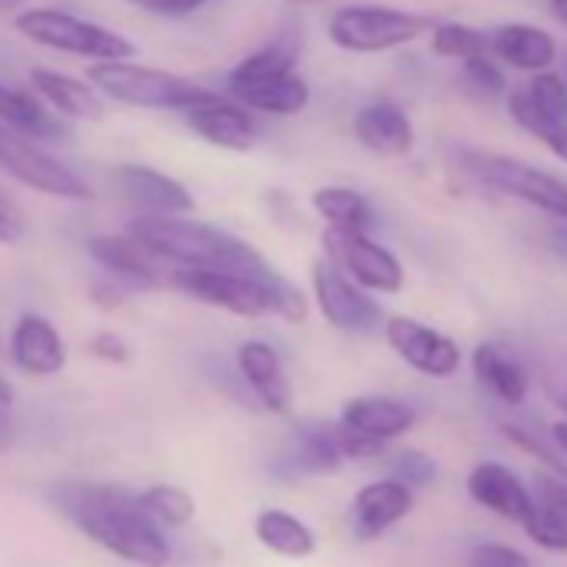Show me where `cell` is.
Segmentation results:
<instances>
[{
    "mask_svg": "<svg viewBox=\"0 0 567 567\" xmlns=\"http://www.w3.org/2000/svg\"><path fill=\"white\" fill-rule=\"evenodd\" d=\"M58 504L104 550L141 567H164L171 560L164 527L144 511L141 494L117 484H68L58 491Z\"/></svg>",
    "mask_w": 567,
    "mask_h": 567,
    "instance_id": "obj_1",
    "label": "cell"
},
{
    "mask_svg": "<svg viewBox=\"0 0 567 567\" xmlns=\"http://www.w3.org/2000/svg\"><path fill=\"white\" fill-rule=\"evenodd\" d=\"M131 234L167 264L184 270H230L260 280L280 277L274 264L244 237L194 217H137L131 224Z\"/></svg>",
    "mask_w": 567,
    "mask_h": 567,
    "instance_id": "obj_2",
    "label": "cell"
},
{
    "mask_svg": "<svg viewBox=\"0 0 567 567\" xmlns=\"http://www.w3.org/2000/svg\"><path fill=\"white\" fill-rule=\"evenodd\" d=\"M171 288H177L181 295H187L207 308H220V311L237 315V318L277 315L288 324L308 321V298L301 295V288H295L288 277L260 280V277L230 274V270H184V267H177Z\"/></svg>",
    "mask_w": 567,
    "mask_h": 567,
    "instance_id": "obj_3",
    "label": "cell"
},
{
    "mask_svg": "<svg viewBox=\"0 0 567 567\" xmlns=\"http://www.w3.org/2000/svg\"><path fill=\"white\" fill-rule=\"evenodd\" d=\"M87 81L97 87V94H104L111 101H121L131 107H151V111H184L187 114L190 107L217 101L214 91H207L187 78H177V74H167L157 68H144L134 61L94 64Z\"/></svg>",
    "mask_w": 567,
    "mask_h": 567,
    "instance_id": "obj_4",
    "label": "cell"
},
{
    "mask_svg": "<svg viewBox=\"0 0 567 567\" xmlns=\"http://www.w3.org/2000/svg\"><path fill=\"white\" fill-rule=\"evenodd\" d=\"M457 164L467 177H474L477 184L504 194V197H514V200H524L550 217H557L560 224H567V184L557 181L554 174L527 164V161H517V157H507V154H494V151H471L464 147L457 154Z\"/></svg>",
    "mask_w": 567,
    "mask_h": 567,
    "instance_id": "obj_5",
    "label": "cell"
},
{
    "mask_svg": "<svg viewBox=\"0 0 567 567\" xmlns=\"http://www.w3.org/2000/svg\"><path fill=\"white\" fill-rule=\"evenodd\" d=\"M14 28L34 41V44H44L51 51H61V54H74V58H87L94 64H104V61H131L137 54V48L111 31V28H101V24H91L71 11H61V8H31V11H21Z\"/></svg>",
    "mask_w": 567,
    "mask_h": 567,
    "instance_id": "obj_6",
    "label": "cell"
},
{
    "mask_svg": "<svg viewBox=\"0 0 567 567\" xmlns=\"http://www.w3.org/2000/svg\"><path fill=\"white\" fill-rule=\"evenodd\" d=\"M427 28L431 21L424 14L381 4H351L328 21V38L334 48L351 54H384L414 44L421 34H427Z\"/></svg>",
    "mask_w": 567,
    "mask_h": 567,
    "instance_id": "obj_7",
    "label": "cell"
},
{
    "mask_svg": "<svg viewBox=\"0 0 567 567\" xmlns=\"http://www.w3.org/2000/svg\"><path fill=\"white\" fill-rule=\"evenodd\" d=\"M321 244H324L328 260L344 277H351L361 291H371V295H398L404 288V267H401V260L384 244L371 240L364 230L328 227Z\"/></svg>",
    "mask_w": 567,
    "mask_h": 567,
    "instance_id": "obj_8",
    "label": "cell"
},
{
    "mask_svg": "<svg viewBox=\"0 0 567 567\" xmlns=\"http://www.w3.org/2000/svg\"><path fill=\"white\" fill-rule=\"evenodd\" d=\"M507 111L520 131L537 137L554 157L567 164V84L554 71L534 74L524 87L507 94Z\"/></svg>",
    "mask_w": 567,
    "mask_h": 567,
    "instance_id": "obj_9",
    "label": "cell"
},
{
    "mask_svg": "<svg viewBox=\"0 0 567 567\" xmlns=\"http://www.w3.org/2000/svg\"><path fill=\"white\" fill-rule=\"evenodd\" d=\"M0 167H4L11 177H18L21 184H28L31 190L51 194V197H64V200H91L94 197L91 184L78 171H71L68 164H61L58 157L41 151L31 137L11 131L4 124H0Z\"/></svg>",
    "mask_w": 567,
    "mask_h": 567,
    "instance_id": "obj_10",
    "label": "cell"
},
{
    "mask_svg": "<svg viewBox=\"0 0 567 567\" xmlns=\"http://www.w3.org/2000/svg\"><path fill=\"white\" fill-rule=\"evenodd\" d=\"M311 284H315V298L318 311L324 321L338 331H371L381 321L378 301L361 291L351 277H344L331 260H315L311 267Z\"/></svg>",
    "mask_w": 567,
    "mask_h": 567,
    "instance_id": "obj_11",
    "label": "cell"
},
{
    "mask_svg": "<svg viewBox=\"0 0 567 567\" xmlns=\"http://www.w3.org/2000/svg\"><path fill=\"white\" fill-rule=\"evenodd\" d=\"M384 338L404 364H411L414 371L427 378L447 381L461 368V348L414 318H391L384 324Z\"/></svg>",
    "mask_w": 567,
    "mask_h": 567,
    "instance_id": "obj_12",
    "label": "cell"
},
{
    "mask_svg": "<svg viewBox=\"0 0 567 567\" xmlns=\"http://www.w3.org/2000/svg\"><path fill=\"white\" fill-rule=\"evenodd\" d=\"M91 257L107 267L114 277L137 284V288H171L174 264H167L161 254H154L147 244H141L134 234H101L87 244Z\"/></svg>",
    "mask_w": 567,
    "mask_h": 567,
    "instance_id": "obj_13",
    "label": "cell"
},
{
    "mask_svg": "<svg viewBox=\"0 0 567 567\" xmlns=\"http://www.w3.org/2000/svg\"><path fill=\"white\" fill-rule=\"evenodd\" d=\"M114 181H117L121 194L144 210V217H184L194 210L190 190L181 181H174L154 167L121 164L114 171Z\"/></svg>",
    "mask_w": 567,
    "mask_h": 567,
    "instance_id": "obj_14",
    "label": "cell"
},
{
    "mask_svg": "<svg viewBox=\"0 0 567 567\" xmlns=\"http://www.w3.org/2000/svg\"><path fill=\"white\" fill-rule=\"evenodd\" d=\"M237 371L244 378V384L254 391V398L260 401V408H267L270 414H288L295 391L288 381V371L280 364V354L264 344V341H244L237 348Z\"/></svg>",
    "mask_w": 567,
    "mask_h": 567,
    "instance_id": "obj_15",
    "label": "cell"
},
{
    "mask_svg": "<svg viewBox=\"0 0 567 567\" xmlns=\"http://www.w3.org/2000/svg\"><path fill=\"white\" fill-rule=\"evenodd\" d=\"M417 421V411L401 401V398H388V394H361L351 398L341 408V424L368 441H394L401 434H408Z\"/></svg>",
    "mask_w": 567,
    "mask_h": 567,
    "instance_id": "obj_16",
    "label": "cell"
},
{
    "mask_svg": "<svg viewBox=\"0 0 567 567\" xmlns=\"http://www.w3.org/2000/svg\"><path fill=\"white\" fill-rule=\"evenodd\" d=\"M467 494L481 507H487L497 517L514 520V524H524L534 511V494L520 484V477L511 467H504L497 461H484L467 474Z\"/></svg>",
    "mask_w": 567,
    "mask_h": 567,
    "instance_id": "obj_17",
    "label": "cell"
},
{
    "mask_svg": "<svg viewBox=\"0 0 567 567\" xmlns=\"http://www.w3.org/2000/svg\"><path fill=\"white\" fill-rule=\"evenodd\" d=\"M11 358L31 378H54L68 364L64 341L58 328L41 315H24L11 334Z\"/></svg>",
    "mask_w": 567,
    "mask_h": 567,
    "instance_id": "obj_18",
    "label": "cell"
},
{
    "mask_svg": "<svg viewBox=\"0 0 567 567\" xmlns=\"http://www.w3.org/2000/svg\"><path fill=\"white\" fill-rule=\"evenodd\" d=\"M187 127L214 144V147H224V151H250L257 144V121L240 107V104H230V101H210V104H200V107H190L187 114Z\"/></svg>",
    "mask_w": 567,
    "mask_h": 567,
    "instance_id": "obj_19",
    "label": "cell"
},
{
    "mask_svg": "<svg viewBox=\"0 0 567 567\" xmlns=\"http://www.w3.org/2000/svg\"><path fill=\"white\" fill-rule=\"evenodd\" d=\"M354 137L381 157H404L414 151V124L394 101H371L354 117Z\"/></svg>",
    "mask_w": 567,
    "mask_h": 567,
    "instance_id": "obj_20",
    "label": "cell"
},
{
    "mask_svg": "<svg viewBox=\"0 0 567 567\" xmlns=\"http://www.w3.org/2000/svg\"><path fill=\"white\" fill-rule=\"evenodd\" d=\"M411 507H414V494H411L408 484H401L394 477L364 484L354 494V504H351L354 530L361 537H378L388 527H394L398 520H404L411 514Z\"/></svg>",
    "mask_w": 567,
    "mask_h": 567,
    "instance_id": "obj_21",
    "label": "cell"
},
{
    "mask_svg": "<svg viewBox=\"0 0 567 567\" xmlns=\"http://www.w3.org/2000/svg\"><path fill=\"white\" fill-rule=\"evenodd\" d=\"M31 87L48 107H54L68 121H97L104 114L97 87L91 81H78V78L58 74V71H48V68H34L31 71Z\"/></svg>",
    "mask_w": 567,
    "mask_h": 567,
    "instance_id": "obj_22",
    "label": "cell"
},
{
    "mask_svg": "<svg viewBox=\"0 0 567 567\" xmlns=\"http://www.w3.org/2000/svg\"><path fill=\"white\" fill-rule=\"evenodd\" d=\"M491 48L517 71L544 74L557 61V41L534 24H501L491 34Z\"/></svg>",
    "mask_w": 567,
    "mask_h": 567,
    "instance_id": "obj_23",
    "label": "cell"
},
{
    "mask_svg": "<svg viewBox=\"0 0 567 567\" xmlns=\"http://www.w3.org/2000/svg\"><path fill=\"white\" fill-rule=\"evenodd\" d=\"M471 368L474 378L507 408H517L527 401V371L520 368V361L501 348V344H477L471 354Z\"/></svg>",
    "mask_w": 567,
    "mask_h": 567,
    "instance_id": "obj_24",
    "label": "cell"
},
{
    "mask_svg": "<svg viewBox=\"0 0 567 567\" xmlns=\"http://www.w3.org/2000/svg\"><path fill=\"white\" fill-rule=\"evenodd\" d=\"M0 124L31 141H61L68 134V127L48 111V104L38 94L11 87L4 81H0Z\"/></svg>",
    "mask_w": 567,
    "mask_h": 567,
    "instance_id": "obj_25",
    "label": "cell"
},
{
    "mask_svg": "<svg viewBox=\"0 0 567 567\" xmlns=\"http://www.w3.org/2000/svg\"><path fill=\"white\" fill-rule=\"evenodd\" d=\"M230 94L240 101V107H250L270 117H291L311 104V87L301 74H284V78L230 87Z\"/></svg>",
    "mask_w": 567,
    "mask_h": 567,
    "instance_id": "obj_26",
    "label": "cell"
},
{
    "mask_svg": "<svg viewBox=\"0 0 567 567\" xmlns=\"http://www.w3.org/2000/svg\"><path fill=\"white\" fill-rule=\"evenodd\" d=\"M254 534L267 550H274L280 557H291V560H305V557H311L318 550L315 530L301 517L280 511V507L260 511L257 520H254Z\"/></svg>",
    "mask_w": 567,
    "mask_h": 567,
    "instance_id": "obj_27",
    "label": "cell"
},
{
    "mask_svg": "<svg viewBox=\"0 0 567 567\" xmlns=\"http://www.w3.org/2000/svg\"><path fill=\"white\" fill-rule=\"evenodd\" d=\"M298 58H301V38L298 34H277L260 51L244 58L230 71L227 84L244 87V84H257V81H270V78H284V74H298Z\"/></svg>",
    "mask_w": 567,
    "mask_h": 567,
    "instance_id": "obj_28",
    "label": "cell"
},
{
    "mask_svg": "<svg viewBox=\"0 0 567 567\" xmlns=\"http://www.w3.org/2000/svg\"><path fill=\"white\" fill-rule=\"evenodd\" d=\"M348 461L341 424H305L298 431L295 467L301 474H334Z\"/></svg>",
    "mask_w": 567,
    "mask_h": 567,
    "instance_id": "obj_29",
    "label": "cell"
},
{
    "mask_svg": "<svg viewBox=\"0 0 567 567\" xmlns=\"http://www.w3.org/2000/svg\"><path fill=\"white\" fill-rule=\"evenodd\" d=\"M315 210L328 220V227H348V230H364L371 224V204L364 194L351 187H321L311 194Z\"/></svg>",
    "mask_w": 567,
    "mask_h": 567,
    "instance_id": "obj_30",
    "label": "cell"
},
{
    "mask_svg": "<svg viewBox=\"0 0 567 567\" xmlns=\"http://www.w3.org/2000/svg\"><path fill=\"white\" fill-rule=\"evenodd\" d=\"M141 504L157 527H184L194 517V497L177 484H151L141 491Z\"/></svg>",
    "mask_w": 567,
    "mask_h": 567,
    "instance_id": "obj_31",
    "label": "cell"
},
{
    "mask_svg": "<svg viewBox=\"0 0 567 567\" xmlns=\"http://www.w3.org/2000/svg\"><path fill=\"white\" fill-rule=\"evenodd\" d=\"M491 38H484L481 31L467 28V24H437L431 31V51L444 61H474L487 54Z\"/></svg>",
    "mask_w": 567,
    "mask_h": 567,
    "instance_id": "obj_32",
    "label": "cell"
},
{
    "mask_svg": "<svg viewBox=\"0 0 567 567\" xmlns=\"http://www.w3.org/2000/svg\"><path fill=\"white\" fill-rule=\"evenodd\" d=\"M520 527L527 530V537L537 547H544V550H567V511L564 507L534 497V511H530V517Z\"/></svg>",
    "mask_w": 567,
    "mask_h": 567,
    "instance_id": "obj_33",
    "label": "cell"
},
{
    "mask_svg": "<svg viewBox=\"0 0 567 567\" xmlns=\"http://www.w3.org/2000/svg\"><path fill=\"white\" fill-rule=\"evenodd\" d=\"M501 427H504V434H507L520 451H527V454L540 457V461H544V467H547L550 474H557V477H564V481H567V457H560V454H557V447L550 444V437H547V434H537L534 427L517 424V421H507V424H501Z\"/></svg>",
    "mask_w": 567,
    "mask_h": 567,
    "instance_id": "obj_34",
    "label": "cell"
},
{
    "mask_svg": "<svg viewBox=\"0 0 567 567\" xmlns=\"http://www.w3.org/2000/svg\"><path fill=\"white\" fill-rule=\"evenodd\" d=\"M391 477L401 481V484H408V487H427L437 477V464L424 451L404 447V451H398L391 457Z\"/></svg>",
    "mask_w": 567,
    "mask_h": 567,
    "instance_id": "obj_35",
    "label": "cell"
},
{
    "mask_svg": "<svg viewBox=\"0 0 567 567\" xmlns=\"http://www.w3.org/2000/svg\"><path fill=\"white\" fill-rule=\"evenodd\" d=\"M464 78H467V84H471L477 94H484V97H501V94H507V78H504V71H501L497 64H491L487 58L467 61V64H464Z\"/></svg>",
    "mask_w": 567,
    "mask_h": 567,
    "instance_id": "obj_36",
    "label": "cell"
},
{
    "mask_svg": "<svg viewBox=\"0 0 567 567\" xmlns=\"http://www.w3.org/2000/svg\"><path fill=\"white\" fill-rule=\"evenodd\" d=\"M467 567H534L527 554L511 544H477L467 557Z\"/></svg>",
    "mask_w": 567,
    "mask_h": 567,
    "instance_id": "obj_37",
    "label": "cell"
},
{
    "mask_svg": "<svg viewBox=\"0 0 567 567\" xmlns=\"http://www.w3.org/2000/svg\"><path fill=\"white\" fill-rule=\"evenodd\" d=\"M87 351H91L97 361H107V364H127V361H131V348H127V341H124L117 331H97V334L87 341Z\"/></svg>",
    "mask_w": 567,
    "mask_h": 567,
    "instance_id": "obj_38",
    "label": "cell"
},
{
    "mask_svg": "<svg viewBox=\"0 0 567 567\" xmlns=\"http://www.w3.org/2000/svg\"><path fill=\"white\" fill-rule=\"evenodd\" d=\"M24 237V214L11 200V194L0 187V244H18Z\"/></svg>",
    "mask_w": 567,
    "mask_h": 567,
    "instance_id": "obj_39",
    "label": "cell"
},
{
    "mask_svg": "<svg viewBox=\"0 0 567 567\" xmlns=\"http://www.w3.org/2000/svg\"><path fill=\"white\" fill-rule=\"evenodd\" d=\"M127 4L151 11V14H164V18H184V14L197 11L200 4H207V0H127Z\"/></svg>",
    "mask_w": 567,
    "mask_h": 567,
    "instance_id": "obj_40",
    "label": "cell"
},
{
    "mask_svg": "<svg viewBox=\"0 0 567 567\" xmlns=\"http://www.w3.org/2000/svg\"><path fill=\"white\" fill-rule=\"evenodd\" d=\"M14 417H11V408L0 404V454H4L11 444H14Z\"/></svg>",
    "mask_w": 567,
    "mask_h": 567,
    "instance_id": "obj_41",
    "label": "cell"
},
{
    "mask_svg": "<svg viewBox=\"0 0 567 567\" xmlns=\"http://www.w3.org/2000/svg\"><path fill=\"white\" fill-rule=\"evenodd\" d=\"M547 437H550V444L557 447V454H560V457H567V421H557V424H550Z\"/></svg>",
    "mask_w": 567,
    "mask_h": 567,
    "instance_id": "obj_42",
    "label": "cell"
},
{
    "mask_svg": "<svg viewBox=\"0 0 567 567\" xmlns=\"http://www.w3.org/2000/svg\"><path fill=\"white\" fill-rule=\"evenodd\" d=\"M550 4V11H554V18L567 28V0H547Z\"/></svg>",
    "mask_w": 567,
    "mask_h": 567,
    "instance_id": "obj_43",
    "label": "cell"
},
{
    "mask_svg": "<svg viewBox=\"0 0 567 567\" xmlns=\"http://www.w3.org/2000/svg\"><path fill=\"white\" fill-rule=\"evenodd\" d=\"M11 401H14V391H11L8 378H4V374H0V404H8V408H11Z\"/></svg>",
    "mask_w": 567,
    "mask_h": 567,
    "instance_id": "obj_44",
    "label": "cell"
},
{
    "mask_svg": "<svg viewBox=\"0 0 567 567\" xmlns=\"http://www.w3.org/2000/svg\"><path fill=\"white\" fill-rule=\"evenodd\" d=\"M291 4H298V8H315V4H324V0H291Z\"/></svg>",
    "mask_w": 567,
    "mask_h": 567,
    "instance_id": "obj_45",
    "label": "cell"
},
{
    "mask_svg": "<svg viewBox=\"0 0 567 567\" xmlns=\"http://www.w3.org/2000/svg\"><path fill=\"white\" fill-rule=\"evenodd\" d=\"M21 0H0V11H11V8H18Z\"/></svg>",
    "mask_w": 567,
    "mask_h": 567,
    "instance_id": "obj_46",
    "label": "cell"
},
{
    "mask_svg": "<svg viewBox=\"0 0 567 567\" xmlns=\"http://www.w3.org/2000/svg\"><path fill=\"white\" fill-rule=\"evenodd\" d=\"M554 398H557V404H560V408L567 411V384H564V391H560V394H554Z\"/></svg>",
    "mask_w": 567,
    "mask_h": 567,
    "instance_id": "obj_47",
    "label": "cell"
}]
</instances>
